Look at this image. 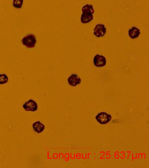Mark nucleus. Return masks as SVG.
I'll return each instance as SVG.
<instances>
[{
  "instance_id": "1",
  "label": "nucleus",
  "mask_w": 149,
  "mask_h": 168,
  "mask_svg": "<svg viewBox=\"0 0 149 168\" xmlns=\"http://www.w3.org/2000/svg\"><path fill=\"white\" fill-rule=\"evenodd\" d=\"M21 43L27 48H34L37 43L36 37L33 34H28L23 38Z\"/></svg>"
},
{
  "instance_id": "2",
  "label": "nucleus",
  "mask_w": 149,
  "mask_h": 168,
  "mask_svg": "<svg viewBox=\"0 0 149 168\" xmlns=\"http://www.w3.org/2000/svg\"><path fill=\"white\" fill-rule=\"evenodd\" d=\"M112 116L105 112H102L96 115V119L101 124H106L111 120Z\"/></svg>"
},
{
  "instance_id": "3",
  "label": "nucleus",
  "mask_w": 149,
  "mask_h": 168,
  "mask_svg": "<svg viewBox=\"0 0 149 168\" xmlns=\"http://www.w3.org/2000/svg\"><path fill=\"white\" fill-rule=\"evenodd\" d=\"M23 107L26 111L34 112L37 110L38 105L35 100L30 99L23 104Z\"/></svg>"
},
{
  "instance_id": "4",
  "label": "nucleus",
  "mask_w": 149,
  "mask_h": 168,
  "mask_svg": "<svg viewBox=\"0 0 149 168\" xmlns=\"http://www.w3.org/2000/svg\"><path fill=\"white\" fill-rule=\"evenodd\" d=\"M106 32V28L103 24H98L94 29V35L98 38L103 37Z\"/></svg>"
},
{
  "instance_id": "5",
  "label": "nucleus",
  "mask_w": 149,
  "mask_h": 168,
  "mask_svg": "<svg viewBox=\"0 0 149 168\" xmlns=\"http://www.w3.org/2000/svg\"><path fill=\"white\" fill-rule=\"evenodd\" d=\"M94 65L96 67H103L106 65L107 61L104 56L98 54L94 57L93 59Z\"/></svg>"
},
{
  "instance_id": "6",
  "label": "nucleus",
  "mask_w": 149,
  "mask_h": 168,
  "mask_svg": "<svg viewBox=\"0 0 149 168\" xmlns=\"http://www.w3.org/2000/svg\"><path fill=\"white\" fill-rule=\"evenodd\" d=\"M67 82L70 86L75 87L81 84V79L77 74H72L67 79Z\"/></svg>"
},
{
  "instance_id": "7",
  "label": "nucleus",
  "mask_w": 149,
  "mask_h": 168,
  "mask_svg": "<svg viewBox=\"0 0 149 168\" xmlns=\"http://www.w3.org/2000/svg\"><path fill=\"white\" fill-rule=\"evenodd\" d=\"M32 128L35 132L37 134H40L43 132L45 129V126L40 121H36L32 124Z\"/></svg>"
},
{
  "instance_id": "8",
  "label": "nucleus",
  "mask_w": 149,
  "mask_h": 168,
  "mask_svg": "<svg viewBox=\"0 0 149 168\" xmlns=\"http://www.w3.org/2000/svg\"><path fill=\"white\" fill-rule=\"evenodd\" d=\"M140 34V30L139 28L133 26L128 31V35L131 39L134 40L139 37Z\"/></svg>"
},
{
  "instance_id": "9",
  "label": "nucleus",
  "mask_w": 149,
  "mask_h": 168,
  "mask_svg": "<svg viewBox=\"0 0 149 168\" xmlns=\"http://www.w3.org/2000/svg\"><path fill=\"white\" fill-rule=\"evenodd\" d=\"M93 15L87 13H82L81 17V22L83 24L90 23L93 19Z\"/></svg>"
},
{
  "instance_id": "10",
  "label": "nucleus",
  "mask_w": 149,
  "mask_h": 168,
  "mask_svg": "<svg viewBox=\"0 0 149 168\" xmlns=\"http://www.w3.org/2000/svg\"><path fill=\"white\" fill-rule=\"evenodd\" d=\"M82 13H87L93 15L95 13V10L93 5L87 4L82 7L81 9Z\"/></svg>"
},
{
  "instance_id": "11",
  "label": "nucleus",
  "mask_w": 149,
  "mask_h": 168,
  "mask_svg": "<svg viewBox=\"0 0 149 168\" xmlns=\"http://www.w3.org/2000/svg\"><path fill=\"white\" fill-rule=\"evenodd\" d=\"M24 0H13L12 6L16 9H21L23 7Z\"/></svg>"
},
{
  "instance_id": "12",
  "label": "nucleus",
  "mask_w": 149,
  "mask_h": 168,
  "mask_svg": "<svg viewBox=\"0 0 149 168\" xmlns=\"http://www.w3.org/2000/svg\"><path fill=\"white\" fill-rule=\"evenodd\" d=\"M9 80L8 75L5 74H0V84H6L8 83Z\"/></svg>"
}]
</instances>
